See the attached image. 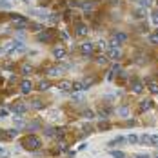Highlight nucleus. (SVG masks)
Masks as SVG:
<instances>
[{"mask_svg":"<svg viewBox=\"0 0 158 158\" xmlns=\"http://www.w3.org/2000/svg\"><path fill=\"white\" fill-rule=\"evenodd\" d=\"M71 6H78V7L84 9V11H93V7H95V4L89 2V0H73Z\"/></svg>","mask_w":158,"mask_h":158,"instance_id":"1","label":"nucleus"},{"mask_svg":"<svg viewBox=\"0 0 158 158\" xmlns=\"http://www.w3.org/2000/svg\"><path fill=\"white\" fill-rule=\"evenodd\" d=\"M13 24L16 29H26L27 27V20L24 16H20V15H13Z\"/></svg>","mask_w":158,"mask_h":158,"instance_id":"2","label":"nucleus"},{"mask_svg":"<svg viewBox=\"0 0 158 158\" xmlns=\"http://www.w3.org/2000/svg\"><path fill=\"white\" fill-rule=\"evenodd\" d=\"M40 138H36V136H27V140H26V147L29 149V151H35V149H38L40 147Z\"/></svg>","mask_w":158,"mask_h":158,"instance_id":"3","label":"nucleus"},{"mask_svg":"<svg viewBox=\"0 0 158 158\" xmlns=\"http://www.w3.org/2000/svg\"><path fill=\"white\" fill-rule=\"evenodd\" d=\"M11 111L15 113V115H18V116H22L24 113L27 111V105L24 104V102H16V104H13V107H11Z\"/></svg>","mask_w":158,"mask_h":158,"instance_id":"4","label":"nucleus"},{"mask_svg":"<svg viewBox=\"0 0 158 158\" xmlns=\"http://www.w3.org/2000/svg\"><path fill=\"white\" fill-rule=\"evenodd\" d=\"M124 42H127V35L125 33H116L115 36H113V40H111V46L118 47L120 44H124Z\"/></svg>","mask_w":158,"mask_h":158,"instance_id":"5","label":"nucleus"},{"mask_svg":"<svg viewBox=\"0 0 158 158\" xmlns=\"http://www.w3.org/2000/svg\"><path fill=\"white\" fill-rule=\"evenodd\" d=\"M120 56H122V51H120V47L111 46V47L107 49V58H111V60H118Z\"/></svg>","mask_w":158,"mask_h":158,"instance_id":"6","label":"nucleus"},{"mask_svg":"<svg viewBox=\"0 0 158 158\" xmlns=\"http://www.w3.org/2000/svg\"><path fill=\"white\" fill-rule=\"evenodd\" d=\"M131 91H133L134 95H140V93L144 91V82H142V80H133V84H131Z\"/></svg>","mask_w":158,"mask_h":158,"instance_id":"7","label":"nucleus"},{"mask_svg":"<svg viewBox=\"0 0 158 158\" xmlns=\"http://www.w3.org/2000/svg\"><path fill=\"white\" fill-rule=\"evenodd\" d=\"M80 51H82V55H91L95 51V46H93L91 42H85V44H82V46H80Z\"/></svg>","mask_w":158,"mask_h":158,"instance_id":"8","label":"nucleus"},{"mask_svg":"<svg viewBox=\"0 0 158 158\" xmlns=\"http://www.w3.org/2000/svg\"><path fill=\"white\" fill-rule=\"evenodd\" d=\"M51 35H53V31L46 29V31L38 33V40H40V42H49V40H51Z\"/></svg>","mask_w":158,"mask_h":158,"instance_id":"9","label":"nucleus"},{"mask_svg":"<svg viewBox=\"0 0 158 158\" xmlns=\"http://www.w3.org/2000/svg\"><path fill=\"white\" fill-rule=\"evenodd\" d=\"M84 89H85V84H84V82H80V80L73 82V85H71V91H75V93H78V91H84Z\"/></svg>","mask_w":158,"mask_h":158,"instance_id":"10","label":"nucleus"},{"mask_svg":"<svg viewBox=\"0 0 158 158\" xmlns=\"http://www.w3.org/2000/svg\"><path fill=\"white\" fill-rule=\"evenodd\" d=\"M71 82H67V80H62V82H58V89H60V91H71Z\"/></svg>","mask_w":158,"mask_h":158,"instance_id":"11","label":"nucleus"},{"mask_svg":"<svg viewBox=\"0 0 158 158\" xmlns=\"http://www.w3.org/2000/svg\"><path fill=\"white\" fill-rule=\"evenodd\" d=\"M138 144L140 145H151V134H142V136H138Z\"/></svg>","mask_w":158,"mask_h":158,"instance_id":"12","label":"nucleus"},{"mask_svg":"<svg viewBox=\"0 0 158 158\" xmlns=\"http://www.w3.org/2000/svg\"><path fill=\"white\" fill-rule=\"evenodd\" d=\"M27 107H31V109H36V111H40V109H44V102H40V100H31L29 102V105Z\"/></svg>","mask_w":158,"mask_h":158,"instance_id":"13","label":"nucleus"},{"mask_svg":"<svg viewBox=\"0 0 158 158\" xmlns=\"http://www.w3.org/2000/svg\"><path fill=\"white\" fill-rule=\"evenodd\" d=\"M62 73H64L62 67H49V69H47V75H49V76H58V75H62Z\"/></svg>","mask_w":158,"mask_h":158,"instance_id":"14","label":"nucleus"},{"mask_svg":"<svg viewBox=\"0 0 158 158\" xmlns=\"http://www.w3.org/2000/svg\"><path fill=\"white\" fill-rule=\"evenodd\" d=\"M53 56L58 58V60L64 58V56H65V49H64V47H55V49H53Z\"/></svg>","mask_w":158,"mask_h":158,"instance_id":"15","label":"nucleus"},{"mask_svg":"<svg viewBox=\"0 0 158 158\" xmlns=\"http://www.w3.org/2000/svg\"><path fill=\"white\" fill-rule=\"evenodd\" d=\"M31 89H33L31 80H24V82H22V93H24V95H27V93L31 91Z\"/></svg>","mask_w":158,"mask_h":158,"instance_id":"16","label":"nucleus"},{"mask_svg":"<svg viewBox=\"0 0 158 158\" xmlns=\"http://www.w3.org/2000/svg\"><path fill=\"white\" fill-rule=\"evenodd\" d=\"M109 154H111V158H125V153L120 149H111Z\"/></svg>","mask_w":158,"mask_h":158,"instance_id":"17","label":"nucleus"},{"mask_svg":"<svg viewBox=\"0 0 158 158\" xmlns=\"http://www.w3.org/2000/svg\"><path fill=\"white\" fill-rule=\"evenodd\" d=\"M87 31H89V29H87V26H85V24H78V26H76V35H78V36L87 35Z\"/></svg>","mask_w":158,"mask_h":158,"instance_id":"18","label":"nucleus"},{"mask_svg":"<svg viewBox=\"0 0 158 158\" xmlns=\"http://www.w3.org/2000/svg\"><path fill=\"white\" fill-rule=\"evenodd\" d=\"M151 107H153V102H151V100H144V102H140V111H142V113L149 111Z\"/></svg>","mask_w":158,"mask_h":158,"instance_id":"19","label":"nucleus"},{"mask_svg":"<svg viewBox=\"0 0 158 158\" xmlns=\"http://www.w3.org/2000/svg\"><path fill=\"white\" fill-rule=\"evenodd\" d=\"M120 144H125V136H116L115 140H111L109 147H115V145H120Z\"/></svg>","mask_w":158,"mask_h":158,"instance_id":"20","label":"nucleus"},{"mask_svg":"<svg viewBox=\"0 0 158 158\" xmlns=\"http://www.w3.org/2000/svg\"><path fill=\"white\" fill-rule=\"evenodd\" d=\"M129 113H131V111H129V107H127V105L118 107V115H120L122 118H127V116H129Z\"/></svg>","mask_w":158,"mask_h":158,"instance_id":"21","label":"nucleus"},{"mask_svg":"<svg viewBox=\"0 0 158 158\" xmlns=\"http://www.w3.org/2000/svg\"><path fill=\"white\" fill-rule=\"evenodd\" d=\"M125 142H127V144H138V134H134V133L127 134V136H125Z\"/></svg>","mask_w":158,"mask_h":158,"instance_id":"22","label":"nucleus"},{"mask_svg":"<svg viewBox=\"0 0 158 158\" xmlns=\"http://www.w3.org/2000/svg\"><path fill=\"white\" fill-rule=\"evenodd\" d=\"M11 0H0V9H2V11H9L11 9Z\"/></svg>","mask_w":158,"mask_h":158,"instance_id":"23","label":"nucleus"},{"mask_svg":"<svg viewBox=\"0 0 158 158\" xmlns=\"http://www.w3.org/2000/svg\"><path fill=\"white\" fill-rule=\"evenodd\" d=\"M147 87H149V91H151L153 95H158V84H154V82L151 80V82L147 84Z\"/></svg>","mask_w":158,"mask_h":158,"instance_id":"24","label":"nucleus"},{"mask_svg":"<svg viewBox=\"0 0 158 158\" xmlns=\"http://www.w3.org/2000/svg\"><path fill=\"white\" fill-rule=\"evenodd\" d=\"M136 18H145V9L144 7H138V9H134V13H133Z\"/></svg>","mask_w":158,"mask_h":158,"instance_id":"25","label":"nucleus"},{"mask_svg":"<svg viewBox=\"0 0 158 158\" xmlns=\"http://www.w3.org/2000/svg\"><path fill=\"white\" fill-rule=\"evenodd\" d=\"M51 87V84L47 82V80H42L40 84H38V89H40V91H46V89H49Z\"/></svg>","mask_w":158,"mask_h":158,"instance_id":"26","label":"nucleus"},{"mask_svg":"<svg viewBox=\"0 0 158 158\" xmlns=\"http://www.w3.org/2000/svg\"><path fill=\"white\" fill-rule=\"evenodd\" d=\"M151 22L154 26H158V9H153L151 11Z\"/></svg>","mask_w":158,"mask_h":158,"instance_id":"27","label":"nucleus"},{"mask_svg":"<svg viewBox=\"0 0 158 158\" xmlns=\"http://www.w3.org/2000/svg\"><path fill=\"white\" fill-rule=\"evenodd\" d=\"M44 134H46V136H55V134H56V131L53 129V127H46V129H44Z\"/></svg>","mask_w":158,"mask_h":158,"instance_id":"28","label":"nucleus"},{"mask_svg":"<svg viewBox=\"0 0 158 158\" xmlns=\"http://www.w3.org/2000/svg\"><path fill=\"white\" fill-rule=\"evenodd\" d=\"M149 42H151V44H154V46H158V31H156V33H153V35H149Z\"/></svg>","mask_w":158,"mask_h":158,"instance_id":"29","label":"nucleus"},{"mask_svg":"<svg viewBox=\"0 0 158 158\" xmlns=\"http://www.w3.org/2000/svg\"><path fill=\"white\" fill-rule=\"evenodd\" d=\"M82 116L84 118H95V113L91 109H87V111H82Z\"/></svg>","mask_w":158,"mask_h":158,"instance_id":"30","label":"nucleus"},{"mask_svg":"<svg viewBox=\"0 0 158 158\" xmlns=\"http://www.w3.org/2000/svg\"><path fill=\"white\" fill-rule=\"evenodd\" d=\"M38 129H40V122L38 120H35V122L29 124V131H38Z\"/></svg>","mask_w":158,"mask_h":158,"instance_id":"31","label":"nucleus"},{"mask_svg":"<svg viewBox=\"0 0 158 158\" xmlns=\"http://www.w3.org/2000/svg\"><path fill=\"white\" fill-rule=\"evenodd\" d=\"M58 20H60L58 15H49V16H47V22H49V24H58Z\"/></svg>","mask_w":158,"mask_h":158,"instance_id":"32","label":"nucleus"},{"mask_svg":"<svg viewBox=\"0 0 158 158\" xmlns=\"http://www.w3.org/2000/svg\"><path fill=\"white\" fill-rule=\"evenodd\" d=\"M33 71V67L29 65V64H26V65H22V73H24V75H29Z\"/></svg>","mask_w":158,"mask_h":158,"instance_id":"33","label":"nucleus"},{"mask_svg":"<svg viewBox=\"0 0 158 158\" xmlns=\"http://www.w3.org/2000/svg\"><path fill=\"white\" fill-rule=\"evenodd\" d=\"M7 156H9V151H7L6 147L0 145V158H7Z\"/></svg>","mask_w":158,"mask_h":158,"instance_id":"34","label":"nucleus"},{"mask_svg":"<svg viewBox=\"0 0 158 158\" xmlns=\"http://www.w3.org/2000/svg\"><path fill=\"white\" fill-rule=\"evenodd\" d=\"M55 136H56L58 140H64V136H65V131H64V129H56V134H55Z\"/></svg>","mask_w":158,"mask_h":158,"instance_id":"35","label":"nucleus"},{"mask_svg":"<svg viewBox=\"0 0 158 158\" xmlns=\"http://www.w3.org/2000/svg\"><path fill=\"white\" fill-rule=\"evenodd\" d=\"M96 64L98 65H105L107 64V56H96Z\"/></svg>","mask_w":158,"mask_h":158,"instance_id":"36","label":"nucleus"},{"mask_svg":"<svg viewBox=\"0 0 158 158\" xmlns=\"http://www.w3.org/2000/svg\"><path fill=\"white\" fill-rule=\"evenodd\" d=\"M71 96H73V100H76V102H80V100H84V95H82V91H78V93H73Z\"/></svg>","mask_w":158,"mask_h":158,"instance_id":"37","label":"nucleus"},{"mask_svg":"<svg viewBox=\"0 0 158 158\" xmlns=\"http://www.w3.org/2000/svg\"><path fill=\"white\" fill-rule=\"evenodd\" d=\"M24 124H26L24 120H20V118H16V120H15V129H22V127H24Z\"/></svg>","mask_w":158,"mask_h":158,"instance_id":"38","label":"nucleus"},{"mask_svg":"<svg viewBox=\"0 0 158 158\" xmlns=\"http://www.w3.org/2000/svg\"><path fill=\"white\" fill-rule=\"evenodd\" d=\"M120 69H122V67H120V64H113V67H111V71L115 73V75H116V73H120Z\"/></svg>","mask_w":158,"mask_h":158,"instance_id":"39","label":"nucleus"},{"mask_svg":"<svg viewBox=\"0 0 158 158\" xmlns=\"http://www.w3.org/2000/svg\"><path fill=\"white\" fill-rule=\"evenodd\" d=\"M151 2H153V0H140V6L145 9V7H149V6H151Z\"/></svg>","mask_w":158,"mask_h":158,"instance_id":"40","label":"nucleus"},{"mask_svg":"<svg viewBox=\"0 0 158 158\" xmlns=\"http://www.w3.org/2000/svg\"><path fill=\"white\" fill-rule=\"evenodd\" d=\"M151 145H158V134H151Z\"/></svg>","mask_w":158,"mask_h":158,"instance_id":"41","label":"nucleus"},{"mask_svg":"<svg viewBox=\"0 0 158 158\" xmlns=\"http://www.w3.org/2000/svg\"><path fill=\"white\" fill-rule=\"evenodd\" d=\"M105 47H107V44H105V40H100V42H98V49H100V51H104Z\"/></svg>","mask_w":158,"mask_h":158,"instance_id":"42","label":"nucleus"},{"mask_svg":"<svg viewBox=\"0 0 158 158\" xmlns=\"http://www.w3.org/2000/svg\"><path fill=\"white\" fill-rule=\"evenodd\" d=\"M42 27H44L42 24H33V26H31V29H35V31H40Z\"/></svg>","mask_w":158,"mask_h":158,"instance_id":"43","label":"nucleus"},{"mask_svg":"<svg viewBox=\"0 0 158 158\" xmlns=\"http://www.w3.org/2000/svg\"><path fill=\"white\" fill-rule=\"evenodd\" d=\"M58 151H67V145H65L64 142H60V144H58Z\"/></svg>","mask_w":158,"mask_h":158,"instance_id":"44","label":"nucleus"},{"mask_svg":"<svg viewBox=\"0 0 158 158\" xmlns=\"http://www.w3.org/2000/svg\"><path fill=\"white\" fill-rule=\"evenodd\" d=\"M7 116V111L6 109H0V118H6Z\"/></svg>","mask_w":158,"mask_h":158,"instance_id":"45","label":"nucleus"},{"mask_svg":"<svg viewBox=\"0 0 158 158\" xmlns=\"http://www.w3.org/2000/svg\"><path fill=\"white\" fill-rule=\"evenodd\" d=\"M84 131H85V133H91V131H93V127L87 124V125H84Z\"/></svg>","mask_w":158,"mask_h":158,"instance_id":"46","label":"nucleus"},{"mask_svg":"<svg viewBox=\"0 0 158 158\" xmlns=\"http://www.w3.org/2000/svg\"><path fill=\"white\" fill-rule=\"evenodd\" d=\"M134 158H151V156H149V154H136Z\"/></svg>","mask_w":158,"mask_h":158,"instance_id":"47","label":"nucleus"},{"mask_svg":"<svg viewBox=\"0 0 158 158\" xmlns=\"http://www.w3.org/2000/svg\"><path fill=\"white\" fill-rule=\"evenodd\" d=\"M62 38H64V40H69V36H67V33H65V31H62Z\"/></svg>","mask_w":158,"mask_h":158,"instance_id":"48","label":"nucleus"},{"mask_svg":"<svg viewBox=\"0 0 158 158\" xmlns=\"http://www.w3.org/2000/svg\"><path fill=\"white\" fill-rule=\"evenodd\" d=\"M2 55H4V47H2V46H0V56H2Z\"/></svg>","mask_w":158,"mask_h":158,"instance_id":"49","label":"nucleus"}]
</instances>
